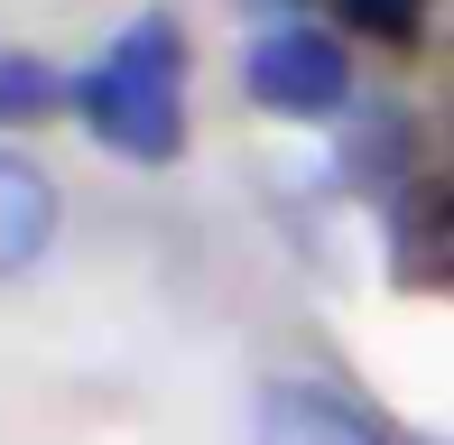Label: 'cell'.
<instances>
[{
  "instance_id": "1",
  "label": "cell",
  "mask_w": 454,
  "mask_h": 445,
  "mask_svg": "<svg viewBox=\"0 0 454 445\" xmlns=\"http://www.w3.org/2000/svg\"><path fill=\"white\" fill-rule=\"evenodd\" d=\"M74 112H84V130L112 158L168 168L185 149V37H176V19H139L130 37H112L74 74Z\"/></svg>"
},
{
  "instance_id": "2",
  "label": "cell",
  "mask_w": 454,
  "mask_h": 445,
  "mask_svg": "<svg viewBox=\"0 0 454 445\" xmlns=\"http://www.w3.org/2000/svg\"><path fill=\"white\" fill-rule=\"evenodd\" d=\"M241 74H251V103L278 112V121H325V112H343V93H353V56H343L325 28H297V19H278V28L251 47Z\"/></svg>"
},
{
  "instance_id": "6",
  "label": "cell",
  "mask_w": 454,
  "mask_h": 445,
  "mask_svg": "<svg viewBox=\"0 0 454 445\" xmlns=\"http://www.w3.org/2000/svg\"><path fill=\"white\" fill-rule=\"evenodd\" d=\"M343 19H353L362 37H380V47H408V37L427 28V0H334Z\"/></svg>"
},
{
  "instance_id": "4",
  "label": "cell",
  "mask_w": 454,
  "mask_h": 445,
  "mask_svg": "<svg viewBox=\"0 0 454 445\" xmlns=\"http://www.w3.org/2000/svg\"><path fill=\"white\" fill-rule=\"evenodd\" d=\"M56 222H66V205H56V176L37 168V158L0 149V278H28L37 260L56 251Z\"/></svg>"
},
{
  "instance_id": "5",
  "label": "cell",
  "mask_w": 454,
  "mask_h": 445,
  "mask_svg": "<svg viewBox=\"0 0 454 445\" xmlns=\"http://www.w3.org/2000/svg\"><path fill=\"white\" fill-rule=\"evenodd\" d=\"M66 103H74V84L47 66V56L0 47V130H28V121H47V112H66Z\"/></svg>"
},
{
  "instance_id": "3",
  "label": "cell",
  "mask_w": 454,
  "mask_h": 445,
  "mask_svg": "<svg viewBox=\"0 0 454 445\" xmlns=\"http://www.w3.org/2000/svg\"><path fill=\"white\" fill-rule=\"evenodd\" d=\"M251 427H260V445H399L371 409L316 390V380H270L260 409H251Z\"/></svg>"
},
{
  "instance_id": "7",
  "label": "cell",
  "mask_w": 454,
  "mask_h": 445,
  "mask_svg": "<svg viewBox=\"0 0 454 445\" xmlns=\"http://www.w3.org/2000/svg\"><path fill=\"white\" fill-rule=\"evenodd\" d=\"M241 10H260V19H270V10H287V0H241Z\"/></svg>"
}]
</instances>
